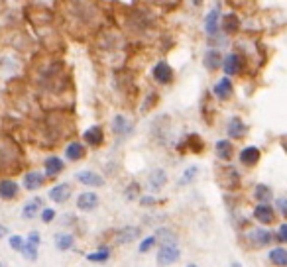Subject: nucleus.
<instances>
[{
    "label": "nucleus",
    "mask_w": 287,
    "mask_h": 267,
    "mask_svg": "<svg viewBox=\"0 0 287 267\" xmlns=\"http://www.w3.org/2000/svg\"><path fill=\"white\" fill-rule=\"evenodd\" d=\"M8 244H10V248L12 250H16V252H22V248H24V238L18 236V234H14V236H10V240H8Z\"/></svg>",
    "instance_id": "nucleus-30"
},
{
    "label": "nucleus",
    "mask_w": 287,
    "mask_h": 267,
    "mask_svg": "<svg viewBox=\"0 0 287 267\" xmlns=\"http://www.w3.org/2000/svg\"><path fill=\"white\" fill-rule=\"evenodd\" d=\"M254 216H256L258 222L262 224H270L273 222V207H270V205H258L256 208H254Z\"/></svg>",
    "instance_id": "nucleus-11"
},
{
    "label": "nucleus",
    "mask_w": 287,
    "mask_h": 267,
    "mask_svg": "<svg viewBox=\"0 0 287 267\" xmlns=\"http://www.w3.org/2000/svg\"><path fill=\"white\" fill-rule=\"evenodd\" d=\"M277 238H279V242H287V224H281V228L277 232Z\"/></svg>",
    "instance_id": "nucleus-38"
},
{
    "label": "nucleus",
    "mask_w": 287,
    "mask_h": 267,
    "mask_svg": "<svg viewBox=\"0 0 287 267\" xmlns=\"http://www.w3.org/2000/svg\"><path fill=\"white\" fill-rule=\"evenodd\" d=\"M73 246H75V238L71 236V234H57L55 236V248L61 250V252H67Z\"/></svg>",
    "instance_id": "nucleus-20"
},
{
    "label": "nucleus",
    "mask_w": 287,
    "mask_h": 267,
    "mask_svg": "<svg viewBox=\"0 0 287 267\" xmlns=\"http://www.w3.org/2000/svg\"><path fill=\"white\" fill-rule=\"evenodd\" d=\"M22 255H24L26 259H30V261H36V259H38V246H34V244H30V242H26L24 248H22Z\"/></svg>",
    "instance_id": "nucleus-28"
},
{
    "label": "nucleus",
    "mask_w": 287,
    "mask_h": 267,
    "mask_svg": "<svg viewBox=\"0 0 287 267\" xmlns=\"http://www.w3.org/2000/svg\"><path fill=\"white\" fill-rule=\"evenodd\" d=\"M155 203V198H151V196H144L142 198V205H153Z\"/></svg>",
    "instance_id": "nucleus-40"
},
{
    "label": "nucleus",
    "mask_w": 287,
    "mask_h": 267,
    "mask_svg": "<svg viewBox=\"0 0 287 267\" xmlns=\"http://www.w3.org/2000/svg\"><path fill=\"white\" fill-rule=\"evenodd\" d=\"M205 30L209 31L211 36H214L216 34V30H218V10L214 8L211 14L207 16V22H205Z\"/></svg>",
    "instance_id": "nucleus-24"
},
{
    "label": "nucleus",
    "mask_w": 287,
    "mask_h": 267,
    "mask_svg": "<svg viewBox=\"0 0 287 267\" xmlns=\"http://www.w3.org/2000/svg\"><path fill=\"white\" fill-rule=\"evenodd\" d=\"M75 177L79 183L89 185V187H103L105 185V179L101 177L99 173H94V171H79Z\"/></svg>",
    "instance_id": "nucleus-7"
},
{
    "label": "nucleus",
    "mask_w": 287,
    "mask_h": 267,
    "mask_svg": "<svg viewBox=\"0 0 287 267\" xmlns=\"http://www.w3.org/2000/svg\"><path fill=\"white\" fill-rule=\"evenodd\" d=\"M97 207H99V194L97 193L87 191V193L79 194V198H77V208H79V210L91 212V210H94Z\"/></svg>",
    "instance_id": "nucleus-5"
},
{
    "label": "nucleus",
    "mask_w": 287,
    "mask_h": 267,
    "mask_svg": "<svg viewBox=\"0 0 287 267\" xmlns=\"http://www.w3.org/2000/svg\"><path fill=\"white\" fill-rule=\"evenodd\" d=\"M112 128H114V134H120V136H124V134H128L130 130H132L130 122L124 118L122 114L114 116V120H112Z\"/></svg>",
    "instance_id": "nucleus-22"
},
{
    "label": "nucleus",
    "mask_w": 287,
    "mask_h": 267,
    "mask_svg": "<svg viewBox=\"0 0 287 267\" xmlns=\"http://www.w3.org/2000/svg\"><path fill=\"white\" fill-rule=\"evenodd\" d=\"M270 259H272L273 265L285 267L287 265V250H283V248H273L272 252H270Z\"/></svg>",
    "instance_id": "nucleus-23"
},
{
    "label": "nucleus",
    "mask_w": 287,
    "mask_h": 267,
    "mask_svg": "<svg viewBox=\"0 0 287 267\" xmlns=\"http://www.w3.org/2000/svg\"><path fill=\"white\" fill-rule=\"evenodd\" d=\"M153 246H155V236H148L144 242H142V244H140V252L142 253L150 252Z\"/></svg>",
    "instance_id": "nucleus-34"
},
{
    "label": "nucleus",
    "mask_w": 287,
    "mask_h": 267,
    "mask_svg": "<svg viewBox=\"0 0 287 267\" xmlns=\"http://www.w3.org/2000/svg\"><path fill=\"white\" fill-rule=\"evenodd\" d=\"M246 134V126H244V122L240 118H230L228 122V136L230 138H234V140H238Z\"/></svg>",
    "instance_id": "nucleus-17"
},
{
    "label": "nucleus",
    "mask_w": 287,
    "mask_h": 267,
    "mask_svg": "<svg viewBox=\"0 0 287 267\" xmlns=\"http://www.w3.org/2000/svg\"><path fill=\"white\" fill-rule=\"evenodd\" d=\"M108 257H110V252H108L106 248H105V250H99V252H92V253H89V255H87V259H89V261H92V263L106 261Z\"/></svg>",
    "instance_id": "nucleus-29"
},
{
    "label": "nucleus",
    "mask_w": 287,
    "mask_h": 267,
    "mask_svg": "<svg viewBox=\"0 0 287 267\" xmlns=\"http://www.w3.org/2000/svg\"><path fill=\"white\" fill-rule=\"evenodd\" d=\"M240 65H242V61L236 53H228L227 57L222 59V69H225L227 75H236L240 71Z\"/></svg>",
    "instance_id": "nucleus-12"
},
{
    "label": "nucleus",
    "mask_w": 287,
    "mask_h": 267,
    "mask_svg": "<svg viewBox=\"0 0 287 267\" xmlns=\"http://www.w3.org/2000/svg\"><path fill=\"white\" fill-rule=\"evenodd\" d=\"M65 155H67V159H69V161H77V159H81V157L85 155V146H81V144L73 142V144H69V146H67Z\"/></svg>",
    "instance_id": "nucleus-21"
},
{
    "label": "nucleus",
    "mask_w": 287,
    "mask_h": 267,
    "mask_svg": "<svg viewBox=\"0 0 287 267\" xmlns=\"http://www.w3.org/2000/svg\"><path fill=\"white\" fill-rule=\"evenodd\" d=\"M240 161L244 165H248V167L256 165L258 161H260V149L254 148V146H248V148H244L240 151Z\"/></svg>",
    "instance_id": "nucleus-13"
},
{
    "label": "nucleus",
    "mask_w": 287,
    "mask_h": 267,
    "mask_svg": "<svg viewBox=\"0 0 287 267\" xmlns=\"http://www.w3.org/2000/svg\"><path fill=\"white\" fill-rule=\"evenodd\" d=\"M136 194H138V185L134 183V185H130L126 189V198H136Z\"/></svg>",
    "instance_id": "nucleus-36"
},
{
    "label": "nucleus",
    "mask_w": 287,
    "mask_h": 267,
    "mask_svg": "<svg viewBox=\"0 0 287 267\" xmlns=\"http://www.w3.org/2000/svg\"><path fill=\"white\" fill-rule=\"evenodd\" d=\"M277 208L281 210L283 216H287V198H277Z\"/></svg>",
    "instance_id": "nucleus-37"
},
{
    "label": "nucleus",
    "mask_w": 287,
    "mask_h": 267,
    "mask_svg": "<svg viewBox=\"0 0 287 267\" xmlns=\"http://www.w3.org/2000/svg\"><path fill=\"white\" fill-rule=\"evenodd\" d=\"M83 140L89 146H101V142H103V130L99 126H92V128H89L87 132L83 134Z\"/></svg>",
    "instance_id": "nucleus-16"
},
{
    "label": "nucleus",
    "mask_w": 287,
    "mask_h": 267,
    "mask_svg": "<svg viewBox=\"0 0 287 267\" xmlns=\"http://www.w3.org/2000/svg\"><path fill=\"white\" fill-rule=\"evenodd\" d=\"M18 196V183L12 179H0V198L12 201Z\"/></svg>",
    "instance_id": "nucleus-8"
},
{
    "label": "nucleus",
    "mask_w": 287,
    "mask_h": 267,
    "mask_svg": "<svg viewBox=\"0 0 287 267\" xmlns=\"http://www.w3.org/2000/svg\"><path fill=\"white\" fill-rule=\"evenodd\" d=\"M214 94H216L220 101H225V98H228V96L232 94V83H230L228 77L220 79V81L214 85Z\"/></svg>",
    "instance_id": "nucleus-15"
},
{
    "label": "nucleus",
    "mask_w": 287,
    "mask_h": 267,
    "mask_svg": "<svg viewBox=\"0 0 287 267\" xmlns=\"http://www.w3.org/2000/svg\"><path fill=\"white\" fill-rule=\"evenodd\" d=\"M42 207H44L42 198H31L30 203H26L24 208H22V218H26V220L36 218V216H38V212L42 210Z\"/></svg>",
    "instance_id": "nucleus-10"
},
{
    "label": "nucleus",
    "mask_w": 287,
    "mask_h": 267,
    "mask_svg": "<svg viewBox=\"0 0 287 267\" xmlns=\"http://www.w3.org/2000/svg\"><path fill=\"white\" fill-rule=\"evenodd\" d=\"M216 153H218L220 159H230V155H232V144L227 142V140L216 142Z\"/></svg>",
    "instance_id": "nucleus-25"
},
{
    "label": "nucleus",
    "mask_w": 287,
    "mask_h": 267,
    "mask_svg": "<svg viewBox=\"0 0 287 267\" xmlns=\"http://www.w3.org/2000/svg\"><path fill=\"white\" fill-rule=\"evenodd\" d=\"M155 238H164V242H166V244H175V234H173V232H169L167 228H162V230L157 232V236Z\"/></svg>",
    "instance_id": "nucleus-33"
},
{
    "label": "nucleus",
    "mask_w": 287,
    "mask_h": 267,
    "mask_svg": "<svg viewBox=\"0 0 287 267\" xmlns=\"http://www.w3.org/2000/svg\"><path fill=\"white\" fill-rule=\"evenodd\" d=\"M225 30H227L228 34H232V31L238 30V20H236V16H228V18H225Z\"/></svg>",
    "instance_id": "nucleus-31"
},
{
    "label": "nucleus",
    "mask_w": 287,
    "mask_h": 267,
    "mask_svg": "<svg viewBox=\"0 0 287 267\" xmlns=\"http://www.w3.org/2000/svg\"><path fill=\"white\" fill-rule=\"evenodd\" d=\"M6 234H8V228H6L4 224H0V240L6 236Z\"/></svg>",
    "instance_id": "nucleus-41"
},
{
    "label": "nucleus",
    "mask_w": 287,
    "mask_h": 267,
    "mask_svg": "<svg viewBox=\"0 0 287 267\" xmlns=\"http://www.w3.org/2000/svg\"><path fill=\"white\" fill-rule=\"evenodd\" d=\"M197 171H199V167H195V165H193V167H189V169L183 173V179L179 181V185H187V183H191V181H193V175H197Z\"/></svg>",
    "instance_id": "nucleus-32"
},
{
    "label": "nucleus",
    "mask_w": 287,
    "mask_h": 267,
    "mask_svg": "<svg viewBox=\"0 0 287 267\" xmlns=\"http://www.w3.org/2000/svg\"><path fill=\"white\" fill-rule=\"evenodd\" d=\"M205 65H207V69H218V65H220V55L212 49V51H209L207 53V57H205Z\"/></svg>",
    "instance_id": "nucleus-26"
},
{
    "label": "nucleus",
    "mask_w": 287,
    "mask_h": 267,
    "mask_svg": "<svg viewBox=\"0 0 287 267\" xmlns=\"http://www.w3.org/2000/svg\"><path fill=\"white\" fill-rule=\"evenodd\" d=\"M187 267H197V265H187Z\"/></svg>",
    "instance_id": "nucleus-42"
},
{
    "label": "nucleus",
    "mask_w": 287,
    "mask_h": 267,
    "mask_svg": "<svg viewBox=\"0 0 287 267\" xmlns=\"http://www.w3.org/2000/svg\"><path fill=\"white\" fill-rule=\"evenodd\" d=\"M256 198L258 201H262V203H268L270 198H272V189L268 187V185H258L256 187Z\"/></svg>",
    "instance_id": "nucleus-27"
},
{
    "label": "nucleus",
    "mask_w": 287,
    "mask_h": 267,
    "mask_svg": "<svg viewBox=\"0 0 287 267\" xmlns=\"http://www.w3.org/2000/svg\"><path fill=\"white\" fill-rule=\"evenodd\" d=\"M140 234H142V230H140L138 226H124V228H120V230L116 232L114 242L120 244V246H124V244H130V242L138 240Z\"/></svg>",
    "instance_id": "nucleus-4"
},
{
    "label": "nucleus",
    "mask_w": 287,
    "mask_h": 267,
    "mask_svg": "<svg viewBox=\"0 0 287 267\" xmlns=\"http://www.w3.org/2000/svg\"><path fill=\"white\" fill-rule=\"evenodd\" d=\"M148 181H150L151 189H162V187L167 183L166 171H164V169H153V171L150 173V177H148Z\"/></svg>",
    "instance_id": "nucleus-18"
},
{
    "label": "nucleus",
    "mask_w": 287,
    "mask_h": 267,
    "mask_svg": "<svg viewBox=\"0 0 287 267\" xmlns=\"http://www.w3.org/2000/svg\"><path fill=\"white\" fill-rule=\"evenodd\" d=\"M16 148L12 144H6L4 140H0V171H10L14 163Z\"/></svg>",
    "instance_id": "nucleus-2"
},
{
    "label": "nucleus",
    "mask_w": 287,
    "mask_h": 267,
    "mask_svg": "<svg viewBox=\"0 0 287 267\" xmlns=\"http://www.w3.org/2000/svg\"><path fill=\"white\" fill-rule=\"evenodd\" d=\"M44 181H46V177H44L42 173H38V171H30V173L24 177V187H26L28 191H38V189L44 185Z\"/></svg>",
    "instance_id": "nucleus-14"
},
{
    "label": "nucleus",
    "mask_w": 287,
    "mask_h": 267,
    "mask_svg": "<svg viewBox=\"0 0 287 267\" xmlns=\"http://www.w3.org/2000/svg\"><path fill=\"white\" fill-rule=\"evenodd\" d=\"M69 196H71V187H69L67 183H59V185H55V187L49 191V198H51L53 203H57V205L65 203Z\"/></svg>",
    "instance_id": "nucleus-9"
},
{
    "label": "nucleus",
    "mask_w": 287,
    "mask_h": 267,
    "mask_svg": "<svg viewBox=\"0 0 287 267\" xmlns=\"http://www.w3.org/2000/svg\"><path fill=\"white\" fill-rule=\"evenodd\" d=\"M179 257H181V252H179V248H177L175 244H164L160 253H157V265H162V267L171 265V263H175Z\"/></svg>",
    "instance_id": "nucleus-1"
},
{
    "label": "nucleus",
    "mask_w": 287,
    "mask_h": 267,
    "mask_svg": "<svg viewBox=\"0 0 287 267\" xmlns=\"http://www.w3.org/2000/svg\"><path fill=\"white\" fill-rule=\"evenodd\" d=\"M53 218H55V210H53V208H44V210H42V220L46 224L51 222Z\"/></svg>",
    "instance_id": "nucleus-35"
},
{
    "label": "nucleus",
    "mask_w": 287,
    "mask_h": 267,
    "mask_svg": "<svg viewBox=\"0 0 287 267\" xmlns=\"http://www.w3.org/2000/svg\"><path fill=\"white\" fill-rule=\"evenodd\" d=\"M153 77H155V81H157V83H162V85H169V83L173 81V69L167 65L166 61H160V63L153 67Z\"/></svg>",
    "instance_id": "nucleus-6"
},
{
    "label": "nucleus",
    "mask_w": 287,
    "mask_h": 267,
    "mask_svg": "<svg viewBox=\"0 0 287 267\" xmlns=\"http://www.w3.org/2000/svg\"><path fill=\"white\" fill-rule=\"evenodd\" d=\"M246 238H248L250 246H254V248H264V246H268L273 240V234L268 232V230H264V228H254V230L248 232Z\"/></svg>",
    "instance_id": "nucleus-3"
},
{
    "label": "nucleus",
    "mask_w": 287,
    "mask_h": 267,
    "mask_svg": "<svg viewBox=\"0 0 287 267\" xmlns=\"http://www.w3.org/2000/svg\"><path fill=\"white\" fill-rule=\"evenodd\" d=\"M63 171V161L59 157H47L46 159V175L47 177H55L57 173Z\"/></svg>",
    "instance_id": "nucleus-19"
},
{
    "label": "nucleus",
    "mask_w": 287,
    "mask_h": 267,
    "mask_svg": "<svg viewBox=\"0 0 287 267\" xmlns=\"http://www.w3.org/2000/svg\"><path fill=\"white\" fill-rule=\"evenodd\" d=\"M28 242L34 244V246H40V242H42V240H40V234H38V232H31L30 236H28Z\"/></svg>",
    "instance_id": "nucleus-39"
}]
</instances>
